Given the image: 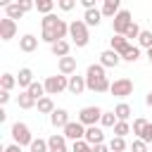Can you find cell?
Masks as SVG:
<instances>
[{
  "label": "cell",
  "mask_w": 152,
  "mask_h": 152,
  "mask_svg": "<svg viewBox=\"0 0 152 152\" xmlns=\"http://www.w3.org/2000/svg\"><path fill=\"white\" fill-rule=\"evenodd\" d=\"M102 109L100 107H95V104H90V107H83L81 112H78V121L86 126V128H90V126H97L100 124V119H102Z\"/></svg>",
  "instance_id": "6"
},
{
  "label": "cell",
  "mask_w": 152,
  "mask_h": 152,
  "mask_svg": "<svg viewBox=\"0 0 152 152\" xmlns=\"http://www.w3.org/2000/svg\"><path fill=\"white\" fill-rule=\"evenodd\" d=\"M140 33H142V28H140V26H138V24H135V21H133V24H131V26H128V31H126V33H124V36H126V40H128V43H131V40H133V38H140Z\"/></svg>",
  "instance_id": "33"
},
{
  "label": "cell",
  "mask_w": 152,
  "mask_h": 152,
  "mask_svg": "<svg viewBox=\"0 0 152 152\" xmlns=\"http://www.w3.org/2000/svg\"><path fill=\"white\" fill-rule=\"evenodd\" d=\"M17 36V21H12V19H0V38L2 40H12Z\"/></svg>",
  "instance_id": "10"
},
{
  "label": "cell",
  "mask_w": 152,
  "mask_h": 152,
  "mask_svg": "<svg viewBox=\"0 0 152 152\" xmlns=\"http://www.w3.org/2000/svg\"><path fill=\"white\" fill-rule=\"evenodd\" d=\"M12 140H14L19 147H31V142H33L31 128H28L24 121H17V124H12Z\"/></svg>",
  "instance_id": "4"
},
{
  "label": "cell",
  "mask_w": 152,
  "mask_h": 152,
  "mask_svg": "<svg viewBox=\"0 0 152 152\" xmlns=\"http://www.w3.org/2000/svg\"><path fill=\"white\" fill-rule=\"evenodd\" d=\"M50 50H52V55L55 57H69V50H71V43L69 40H57L55 45H50Z\"/></svg>",
  "instance_id": "22"
},
{
  "label": "cell",
  "mask_w": 152,
  "mask_h": 152,
  "mask_svg": "<svg viewBox=\"0 0 152 152\" xmlns=\"http://www.w3.org/2000/svg\"><path fill=\"white\" fill-rule=\"evenodd\" d=\"M57 69L62 76H74L76 74V57H62L57 62Z\"/></svg>",
  "instance_id": "15"
},
{
  "label": "cell",
  "mask_w": 152,
  "mask_h": 152,
  "mask_svg": "<svg viewBox=\"0 0 152 152\" xmlns=\"http://www.w3.org/2000/svg\"><path fill=\"white\" fill-rule=\"evenodd\" d=\"M69 38H71V43H74L76 48H86V45H88L90 36H88V26H86L83 19H74V21L69 24Z\"/></svg>",
  "instance_id": "3"
},
{
  "label": "cell",
  "mask_w": 152,
  "mask_h": 152,
  "mask_svg": "<svg viewBox=\"0 0 152 152\" xmlns=\"http://www.w3.org/2000/svg\"><path fill=\"white\" fill-rule=\"evenodd\" d=\"M48 150H50V152H69V147H66V138H64L62 133L50 135V138H48Z\"/></svg>",
  "instance_id": "12"
},
{
  "label": "cell",
  "mask_w": 152,
  "mask_h": 152,
  "mask_svg": "<svg viewBox=\"0 0 152 152\" xmlns=\"http://www.w3.org/2000/svg\"><path fill=\"white\" fill-rule=\"evenodd\" d=\"M62 135H64L66 140H74V142H78V140H83V138H86V126H83L78 119H76V121H69Z\"/></svg>",
  "instance_id": "9"
},
{
  "label": "cell",
  "mask_w": 152,
  "mask_h": 152,
  "mask_svg": "<svg viewBox=\"0 0 152 152\" xmlns=\"http://www.w3.org/2000/svg\"><path fill=\"white\" fill-rule=\"evenodd\" d=\"M28 93H31V97H36V100H43L48 93H45V83H38V81H33V86L28 88Z\"/></svg>",
  "instance_id": "28"
},
{
  "label": "cell",
  "mask_w": 152,
  "mask_h": 152,
  "mask_svg": "<svg viewBox=\"0 0 152 152\" xmlns=\"http://www.w3.org/2000/svg\"><path fill=\"white\" fill-rule=\"evenodd\" d=\"M17 83H19V88H24V90H28V88L33 86V71H31L28 66H24V69H19V76H17Z\"/></svg>",
  "instance_id": "20"
},
{
  "label": "cell",
  "mask_w": 152,
  "mask_h": 152,
  "mask_svg": "<svg viewBox=\"0 0 152 152\" xmlns=\"http://www.w3.org/2000/svg\"><path fill=\"white\" fill-rule=\"evenodd\" d=\"M26 12L21 10V2H7L5 5V17L7 19H12V21H17V19H21Z\"/></svg>",
  "instance_id": "19"
},
{
  "label": "cell",
  "mask_w": 152,
  "mask_h": 152,
  "mask_svg": "<svg viewBox=\"0 0 152 152\" xmlns=\"http://www.w3.org/2000/svg\"><path fill=\"white\" fill-rule=\"evenodd\" d=\"M128 133H131V124H128V121H119V124L114 126V135H116V138H126Z\"/></svg>",
  "instance_id": "31"
},
{
  "label": "cell",
  "mask_w": 152,
  "mask_h": 152,
  "mask_svg": "<svg viewBox=\"0 0 152 152\" xmlns=\"http://www.w3.org/2000/svg\"><path fill=\"white\" fill-rule=\"evenodd\" d=\"M0 86H2V90L10 93V90L17 86V76H14V74H2V76H0Z\"/></svg>",
  "instance_id": "27"
},
{
  "label": "cell",
  "mask_w": 152,
  "mask_h": 152,
  "mask_svg": "<svg viewBox=\"0 0 152 152\" xmlns=\"http://www.w3.org/2000/svg\"><path fill=\"white\" fill-rule=\"evenodd\" d=\"M93 152H112V150H109V145H104V142H102V145H95V147H93Z\"/></svg>",
  "instance_id": "44"
},
{
  "label": "cell",
  "mask_w": 152,
  "mask_h": 152,
  "mask_svg": "<svg viewBox=\"0 0 152 152\" xmlns=\"http://www.w3.org/2000/svg\"><path fill=\"white\" fill-rule=\"evenodd\" d=\"M38 48V38L33 36V33H24L21 38H19V50L21 52H33Z\"/></svg>",
  "instance_id": "18"
},
{
  "label": "cell",
  "mask_w": 152,
  "mask_h": 152,
  "mask_svg": "<svg viewBox=\"0 0 152 152\" xmlns=\"http://www.w3.org/2000/svg\"><path fill=\"white\" fill-rule=\"evenodd\" d=\"M145 104H147V107H152V90L145 95Z\"/></svg>",
  "instance_id": "46"
},
{
  "label": "cell",
  "mask_w": 152,
  "mask_h": 152,
  "mask_svg": "<svg viewBox=\"0 0 152 152\" xmlns=\"http://www.w3.org/2000/svg\"><path fill=\"white\" fill-rule=\"evenodd\" d=\"M71 152H93V145H88L86 140H78V142H74Z\"/></svg>",
  "instance_id": "38"
},
{
  "label": "cell",
  "mask_w": 152,
  "mask_h": 152,
  "mask_svg": "<svg viewBox=\"0 0 152 152\" xmlns=\"http://www.w3.org/2000/svg\"><path fill=\"white\" fill-rule=\"evenodd\" d=\"M138 43H140V48L150 50V48H152V31H142L140 38H138Z\"/></svg>",
  "instance_id": "37"
},
{
  "label": "cell",
  "mask_w": 152,
  "mask_h": 152,
  "mask_svg": "<svg viewBox=\"0 0 152 152\" xmlns=\"http://www.w3.org/2000/svg\"><path fill=\"white\" fill-rule=\"evenodd\" d=\"M119 12H121V2L119 0H104L102 2V17H112L114 19Z\"/></svg>",
  "instance_id": "21"
},
{
  "label": "cell",
  "mask_w": 152,
  "mask_h": 152,
  "mask_svg": "<svg viewBox=\"0 0 152 152\" xmlns=\"http://www.w3.org/2000/svg\"><path fill=\"white\" fill-rule=\"evenodd\" d=\"M147 59H150V64H152V48L147 50Z\"/></svg>",
  "instance_id": "47"
},
{
  "label": "cell",
  "mask_w": 152,
  "mask_h": 152,
  "mask_svg": "<svg viewBox=\"0 0 152 152\" xmlns=\"http://www.w3.org/2000/svg\"><path fill=\"white\" fill-rule=\"evenodd\" d=\"M50 124H52L55 128H62V131H64V128H66V124H69V112H66V109H62V107H59V109H55V112L50 114Z\"/></svg>",
  "instance_id": "14"
},
{
  "label": "cell",
  "mask_w": 152,
  "mask_h": 152,
  "mask_svg": "<svg viewBox=\"0 0 152 152\" xmlns=\"http://www.w3.org/2000/svg\"><path fill=\"white\" fill-rule=\"evenodd\" d=\"M36 7V2H31V0H21V10L24 12H28V10H33Z\"/></svg>",
  "instance_id": "42"
},
{
  "label": "cell",
  "mask_w": 152,
  "mask_h": 152,
  "mask_svg": "<svg viewBox=\"0 0 152 152\" xmlns=\"http://www.w3.org/2000/svg\"><path fill=\"white\" fill-rule=\"evenodd\" d=\"M109 93H112L114 97H128V95H133V81L126 78V76H121V78H116V81L112 83Z\"/></svg>",
  "instance_id": "8"
},
{
  "label": "cell",
  "mask_w": 152,
  "mask_h": 152,
  "mask_svg": "<svg viewBox=\"0 0 152 152\" xmlns=\"http://www.w3.org/2000/svg\"><path fill=\"white\" fill-rule=\"evenodd\" d=\"M128 48H131V43L126 40V36H114V38L109 40V50H114L119 57H124V55L128 52Z\"/></svg>",
  "instance_id": "13"
},
{
  "label": "cell",
  "mask_w": 152,
  "mask_h": 152,
  "mask_svg": "<svg viewBox=\"0 0 152 152\" xmlns=\"http://www.w3.org/2000/svg\"><path fill=\"white\" fill-rule=\"evenodd\" d=\"M62 90H69V76L55 74V76H48L45 78V93L48 95H59Z\"/></svg>",
  "instance_id": "5"
},
{
  "label": "cell",
  "mask_w": 152,
  "mask_h": 152,
  "mask_svg": "<svg viewBox=\"0 0 152 152\" xmlns=\"http://www.w3.org/2000/svg\"><path fill=\"white\" fill-rule=\"evenodd\" d=\"M10 102V93L7 90H0V104H7Z\"/></svg>",
  "instance_id": "43"
},
{
  "label": "cell",
  "mask_w": 152,
  "mask_h": 152,
  "mask_svg": "<svg viewBox=\"0 0 152 152\" xmlns=\"http://www.w3.org/2000/svg\"><path fill=\"white\" fill-rule=\"evenodd\" d=\"M114 114H116V119H119V121H128V116L133 114V109H131V104L121 102V104H116V107H114Z\"/></svg>",
  "instance_id": "26"
},
{
  "label": "cell",
  "mask_w": 152,
  "mask_h": 152,
  "mask_svg": "<svg viewBox=\"0 0 152 152\" xmlns=\"http://www.w3.org/2000/svg\"><path fill=\"white\" fill-rule=\"evenodd\" d=\"M28 152H50V150H48V140H43V138H33Z\"/></svg>",
  "instance_id": "32"
},
{
  "label": "cell",
  "mask_w": 152,
  "mask_h": 152,
  "mask_svg": "<svg viewBox=\"0 0 152 152\" xmlns=\"http://www.w3.org/2000/svg\"><path fill=\"white\" fill-rule=\"evenodd\" d=\"M131 152H147V142H142L140 138H135L131 142Z\"/></svg>",
  "instance_id": "40"
},
{
  "label": "cell",
  "mask_w": 152,
  "mask_h": 152,
  "mask_svg": "<svg viewBox=\"0 0 152 152\" xmlns=\"http://www.w3.org/2000/svg\"><path fill=\"white\" fill-rule=\"evenodd\" d=\"M83 90H88V86H86V76H78V74L69 76V93H71V95H81Z\"/></svg>",
  "instance_id": "16"
},
{
  "label": "cell",
  "mask_w": 152,
  "mask_h": 152,
  "mask_svg": "<svg viewBox=\"0 0 152 152\" xmlns=\"http://www.w3.org/2000/svg\"><path fill=\"white\" fill-rule=\"evenodd\" d=\"M40 26H43V33H40V40L55 45L57 40H64L69 36V24L64 19H59L57 14H48L40 19Z\"/></svg>",
  "instance_id": "1"
},
{
  "label": "cell",
  "mask_w": 152,
  "mask_h": 152,
  "mask_svg": "<svg viewBox=\"0 0 152 152\" xmlns=\"http://www.w3.org/2000/svg\"><path fill=\"white\" fill-rule=\"evenodd\" d=\"M88 145H102L104 142V133H102V128L100 126H90V128H86V138H83Z\"/></svg>",
  "instance_id": "11"
},
{
  "label": "cell",
  "mask_w": 152,
  "mask_h": 152,
  "mask_svg": "<svg viewBox=\"0 0 152 152\" xmlns=\"http://www.w3.org/2000/svg\"><path fill=\"white\" fill-rule=\"evenodd\" d=\"M109 150H112V152H124V150H126V140L114 135V138L109 140Z\"/></svg>",
  "instance_id": "36"
},
{
  "label": "cell",
  "mask_w": 152,
  "mask_h": 152,
  "mask_svg": "<svg viewBox=\"0 0 152 152\" xmlns=\"http://www.w3.org/2000/svg\"><path fill=\"white\" fill-rule=\"evenodd\" d=\"M133 24V19H131V12L128 10H121L114 19H112V31H114V36H124L126 31H128V26Z\"/></svg>",
  "instance_id": "7"
},
{
  "label": "cell",
  "mask_w": 152,
  "mask_h": 152,
  "mask_svg": "<svg viewBox=\"0 0 152 152\" xmlns=\"http://www.w3.org/2000/svg\"><path fill=\"white\" fill-rule=\"evenodd\" d=\"M83 21H86V26H97L100 21H102V10H88V12H83Z\"/></svg>",
  "instance_id": "23"
},
{
  "label": "cell",
  "mask_w": 152,
  "mask_h": 152,
  "mask_svg": "<svg viewBox=\"0 0 152 152\" xmlns=\"http://www.w3.org/2000/svg\"><path fill=\"white\" fill-rule=\"evenodd\" d=\"M119 62H121V57H119L114 50H104V52H100V64H102L104 69L119 66Z\"/></svg>",
  "instance_id": "17"
},
{
  "label": "cell",
  "mask_w": 152,
  "mask_h": 152,
  "mask_svg": "<svg viewBox=\"0 0 152 152\" xmlns=\"http://www.w3.org/2000/svg\"><path fill=\"white\" fill-rule=\"evenodd\" d=\"M100 124H102L104 128H114V126L119 124V119H116V114H114V112H104V114H102V119H100Z\"/></svg>",
  "instance_id": "30"
},
{
  "label": "cell",
  "mask_w": 152,
  "mask_h": 152,
  "mask_svg": "<svg viewBox=\"0 0 152 152\" xmlns=\"http://www.w3.org/2000/svg\"><path fill=\"white\" fill-rule=\"evenodd\" d=\"M36 107H38V112H40V114H52V112H55V109H57V107H55V102H52V97H50V95H45V97H43V100H38V104H36Z\"/></svg>",
  "instance_id": "25"
},
{
  "label": "cell",
  "mask_w": 152,
  "mask_h": 152,
  "mask_svg": "<svg viewBox=\"0 0 152 152\" xmlns=\"http://www.w3.org/2000/svg\"><path fill=\"white\" fill-rule=\"evenodd\" d=\"M2 152H21V147H19L17 142H12V145H7V147H5Z\"/></svg>",
  "instance_id": "45"
},
{
  "label": "cell",
  "mask_w": 152,
  "mask_h": 152,
  "mask_svg": "<svg viewBox=\"0 0 152 152\" xmlns=\"http://www.w3.org/2000/svg\"><path fill=\"white\" fill-rule=\"evenodd\" d=\"M86 86H88V90H93V93H107V90L112 88V83H109L102 64H90V66L86 69Z\"/></svg>",
  "instance_id": "2"
},
{
  "label": "cell",
  "mask_w": 152,
  "mask_h": 152,
  "mask_svg": "<svg viewBox=\"0 0 152 152\" xmlns=\"http://www.w3.org/2000/svg\"><path fill=\"white\" fill-rule=\"evenodd\" d=\"M145 126H147V119H142V116H138V119L133 121V126H131V131L135 133V138H140V133L145 131Z\"/></svg>",
  "instance_id": "35"
},
{
  "label": "cell",
  "mask_w": 152,
  "mask_h": 152,
  "mask_svg": "<svg viewBox=\"0 0 152 152\" xmlns=\"http://www.w3.org/2000/svg\"><path fill=\"white\" fill-rule=\"evenodd\" d=\"M57 7H59L62 12H71V10L76 7V0H57Z\"/></svg>",
  "instance_id": "39"
},
{
  "label": "cell",
  "mask_w": 152,
  "mask_h": 152,
  "mask_svg": "<svg viewBox=\"0 0 152 152\" xmlns=\"http://www.w3.org/2000/svg\"><path fill=\"white\" fill-rule=\"evenodd\" d=\"M121 59H124V62H138V59H140V48L131 45V48H128V52H126Z\"/></svg>",
  "instance_id": "34"
},
{
  "label": "cell",
  "mask_w": 152,
  "mask_h": 152,
  "mask_svg": "<svg viewBox=\"0 0 152 152\" xmlns=\"http://www.w3.org/2000/svg\"><path fill=\"white\" fill-rule=\"evenodd\" d=\"M140 140H142V142H147V145L152 142V121H147V126H145V131L140 133Z\"/></svg>",
  "instance_id": "41"
},
{
  "label": "cell",
  "mask_w": 152,
  "mask_h": 152,
  "mask_svg": "<svg viewBox=\"0 0 152 152\" xmlns=\"http://www.w3.org/2000/svg\"><path fill=\"white\" fill-rule=\"evenodd\" d=\"M36 10H38L40 14H45V17H48V14H52L55 2H52V0H38V2H36Z\"/></svg>",
  "instance_id": "29"
},
{
  "label": "cell",
  "mask_w": 152,
  "mask_h": 152,
  "mask_svg": "<svg viewBox=\"0 0 152 152\" xmlns=\"http://www.w3.org/2000/svg\"><path fill=\"white\" fill-rule=\"evenodd\" d=\"M17 104H19L21 109H31V107H36V104H38V100H36V97H31V93H28V90H21V93H19V97H17Z\"/></svg>",
  "instance_id": "24"
}]
</instances>
